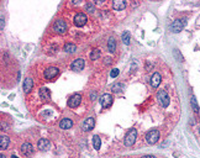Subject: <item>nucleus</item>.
<instances>
[{"label": "nucleus", "mask_w": 200, "mask_h": 158, "mask_svg": "<svg viewBox=\"0 0 200 158\" xmlns=\"http://www.w3.org/2000/svg\"><path fill=\"white\" fill-rule=\"evenodd\" d=\"M156 98H157V100L162 104L163 108H168V105L170 103V99H169V96H168V94H167L166 90H158Z\"/></svg>", "instance_id": "nucleus-1"}, {"label": "nucleus", "mask_w": 200, "mask_h": 158, "mask_svg": "<svg viewBox=\"0 0 200 158\" xmlns=\"http://www.w3.org/2000/svg\"><path fill=\"white\" fill-rule=\"evenodd\" d=\"M185 25H187V21H185L184 19H177V20H174L173 24L170 25V30H172V32L178 33L185 27Z\"/></svg>", "instance_id": "nucleus-2"}, {"label": "nucleus", "mask_w": 200, "mask_h": 158, "mask_svg": "<svg viewBox=\"0 0 200 158\" xmlns=\"http://www.w3.org/2000/svg\"><path fill=\"white\" fill-rule=\"evenodd\" d=\"M136 137H137V131L135 129H131L127 132V135L125 136V140H124L125 146H127V147L132 146L133 143H135V141H136Z\"/></svg>", "instance_id": "nucleus-3"}, {"label": "nucleus", "mask_w": 200, "mask_h": 158, "mask_svg": "<svg viewBox=\"0 0 200 158\" xmlns=\"http://www.w3.org/2000/svg\"><path fill=\"white\" fill-rule=\"evenodd\" d=\"M146 140L150 145H156L159 140V131L158 130H151L146 135Z\"/></svg>", "instance_id": "nucleus-4"}, {"label": "nucleus", "mask_w": 200, "mask_h": 158, "mask_svg": "<svg viewBox=\"0 0 200 158\" xmlns=\"http://www.w3.org/2000/svg\"><path fill=\"white\" fill-rule=\"evenodd\" d=\"M81 103V95L80 94H74V95H72L69 98L68 100V106L72 108V109H75L80 105Z\"/></svg>", "instance_id": "nucleus-5"}, {"label": "nucleus", "mask_w": 200, "mask_h": 158, "mask_svg": "<svg viewBox=\"0 0 200 158\" xmlns=\"http://www.w3.org/2000/svg\"><path fill=\"white\" fill-rule=\"evenodd\" d=\"M53 30L57 33H64L67 31V24L64 20H57L53 25Z\"/></svg>", "instance_id": "nucleus-6"}, {"label": "nucleus", "mask_w": 200, "mask_h": 158, "mask_svg": "<svg viewBox=\"0 0 200 158\" xmlns=\"http://www.w3.org/2000/svg\"><path fill=\"white\" fill-rule=\"evenodd\" d=\"M87 15L83 14V13H78L75 16H74V25L78 26V27H81V26L85 25V22H87Z\"/></svg>", "instance_id": "nucleus-7"}, {"label": "nucleus", "mask_w": 200, "mask_h": 158, "mask_svg": "<svg viewBox=\"0 0 200 158\" xmlns=\"http://www.w3.org/2000/svg\"><path fill=\"white\" fill-rule=\"evenodd\" d=\"M113 96L110 95V94H104V95L100 98V104H101V106L104 109H107L110 108L111 105H113Z\"/></svg>", "instance_id": "nucleus-8"}, {"label": "nucleus", "mask_w": 200, "mask_h": 158, "mask_svg": "<svg viewBox=\"0 0 200 158\" xmlns=\"http://www.w3.org/2000/svg\"><path fill=\"white\" fill-rule=\"evenodd\" d=\"M21 153L26 157H31L32 153H33V147L31 143H28V142H25L24 145L21 146Z\"/></svg>", "instance_id": "nucleus-9"}, {"label": "nucleus", "mask_w": 200, "mask_h": 158, "mask_svg": "<svg viewBox=\"0 0 200 158\" xmlns=\"http://www.w3.org/2000/svg\"><path fill=\"white\" fill-rule=\"evenodd\" d=\"M58 74V68L56 67H50L44 70V78L46 79H53L54 77H57Z\"/></svg>", "instance_id": "nucleus-10"}, {"label": "nucleus", "mask_w": 200, "mask_h": 158, "mask_svg": "<svg viewBox=\"0 0 200 158\" xmlns=\"http://www.w3.org/2000/svg\"><path fill=\"white\" fill-rule=\"evenodd\" d=\"M70 68H72V70H75V72H79V70H81V69L84 68V59L83 58L75 59V61L72 63Z\"/></svg>", "instance_id": "nucleus-11"}, {"label": "nucleus", "mask_w": 200, "mask_h": 158, "mask_svg": "<svg viewBox=\"0 0 200 158\" xmlns=\"http://www.w3.org/2000/svg\"><path fill=\"white\" fill-rule=\"evenodd\" d=\"M94 126H95V120L94 118H89L87 119L85 121L83 122V130L84 131H90L94 129Z\"/></svg>", "instance_id": "nucleus-12"}, {"label": "nucleus", "mask_w": 200, "mask_h": 158, "mask_svg": "<svg viewBox=\"0 0 200 158\" xmlns=\"http://www.w3.org/2000/svg\"><path fill=\"white\" fill-rule=\"evenodd\" d=\"M161 80H162V77H161V74L159 73H154L153 76H152L151 78V85H152V88H158V85L161 84Z\"/></svg>", "instance_id": "nucleus-13"}, {"label": "nucleus", "mask_w": 200, "mask_h": 158, "mask_svg": "<svg viewBox=\"0 0 200 158\" xmlns=\"http://www.w3.org/2000/svg\"><path fill=\"white\" fill-rule=\"evenodd\" d=\"M50 141L46 140V138H41V140L38 141V143H37V147H38V149H41V151H47L48 148H50Z\"/></svg>", "instance_id": "nucleus-14"}, {"label": "nucleus", "mask_w": 200, "mask_h": 158, "mask_svg": "<svg viewBox=\"0 0 200 158\" xmlns=\"http://www.w3.org/2000/svg\"><path fill=\"white\" fill-rule=\"evenodd\" d=\"M72 126H73V121L70 119H63V120H61V122H59V127L63 130H68Z\"/></svg>", "instance_id": "nucleus-15"}, {"label": "nucleus", "mask_w": 200, "mask_h": 158, "mask_svg": "<svg viewBox=\"0 0 200 158\" xmlns=\"http://www.w3.org/2000/svg\"><path fill=\"white\" fill-rule=\"evenodd\" d=\"M40 96H41V99L42 100H51V93H50V90H48L47 88H41L40 90Z\"/></svg>", "instance_id": "nucleus-16"}, {"label": "nucleus", "mask_w": 200, "mask_h": 158, "mask_svg": "<svg viewBox=\"0 0 200 158\" xmlns=\"http://www.w3.org/2000/svg\"><path fill=\"white\" fill-rule=\"evenodd\" d=\"M126 7V3L122 1V0H116V1L113 3V9L116 10V11H120V10H124Z\"/></svg>", "instance_id": "nucleus-17"}, {"label": "nucleus", "mask_w": 200, "mask_h": 158, "mask_svg": "<svg viewBox=\"0 0 200 158\" xmlns=\"http://www.w3.org/2000/svg\"><path fill=\"white\" fill-rule=\"evenodd\" d=\"M33 88V80L31 78H27L24 80V90L26 93H30V90Z\"/></svg>", "instance_id": "nucleus-18"}, {"label": "nucleus", "mask_w": 200, "mask_h": 158, "mask_svg": "<svg viewBox=\"0 0 200 158\" xmlns=\"http://www.w3.org/2000/svg\"><path fill=\"white\" fill-rule=\"evenodd\" d=\"M7 146H9V137L1 135V136H0V148H1V149H6Z\"/></svg>", "instance_id": "nucleus-19"}, {"label": "nucleus", "mask_w": 200, "mask_h": 158, "mask_svg": "<svg viewBox=\"0 0 200 158\" xmlns=\"http://www.w3.org/2000/svg\"><path fill=\"white\" fill-rule=\"evenodd\" d=\"M107 48H109V51L113 53L116 50V42H115V39L114 37H110L109 41H107Z\"/></svg>", "instance_id": "nucleus-20"}, {"label": "nucleus", "mask_w": 200, "mask_h": 158, "mask_svg": "<svg viewBox=\"0 0 200 158\" xmlns=\"http://www.w3.org/2000/svg\"><path fill=\"white\" fill-rule=\"evenodd\" d=\"M93 145H94V148L98 151L100 149V146H101V140H100L99 136H94L93 137Z\"/></svg>", "instance_id": "nucleus-21"}, {"label": "nucleus", "mask_w": 200, "mask_h": 158, "mask_svg": "<svg viewBox=\"0 0 200 158\" xmlns=\"http://www.w3.org/2000/svg\"><path fill=\"white\" fill-rule=\"evenodd\" d=\"M100 56H101V51H100V50H94L90 53V59H91V61H96V59L100 58Z\"/></svg>", "instance_id": "nucleus-22"}, {"label": "nucleus", "mask_w": 200, "mask_h": 158, "mask_svg": "<svg viewBox=\"0 0 200 158\" xmlns=\"http://www.w3.org/2000/svg\"><path fill=\"white\" fill-rule=\"evenodd\" d=\"M75 50H77L75 44H73V43H66V44H64V51H66V52L73 53V52H75Z\"/></svg>", "instance_id": "nucleus-23"}, {"label": "nucleus", "mask_w": 200, "mask_h": 158, "mask_svg": "<svg viewBox=\"0 0 200 158\" xmlns=\"http://www.w3.org/2000/svg\"><path fill=\"white\" fill-rule=\"evenodd\" d=\"M130 39H131V36H130V32L128 31H125L122 33V42L125 44H128L130 43Z\"/></svg>", "instance_id": "nucleus-24"}, {"label": "nucleus", "mask_w": 200, "mask_h": 158, "mask_svg": "<svg viewBox=\"0 0 200 158\" xmlns=\"http://www.w3.org/2000/svg\"><path fill=\"white\" fill-rule=\"evenodd\" d=\"M190 104H191V108H193V110H194L195 112H198V111H199V105H198V103H196V99H195V96H194V95L191 96Z\"/></svg>", "instance_id": "nucleus-25"}, {"label": "nucleus", "mask_w": 200, "mask_h": 158, "mask_svg": "<svg viewBox=\"0 0 200 158\" xmlns=\"http://www.w3.org/2000/svg\"><path fill=\"white\" fill-rule=\"evenodd\" d=\"M122 88H124V85H122V83H117V84H114L113 86H111V89H113V92H115V93L121 92Z\"/></svg>", "instance_id": "nucleus-26"}, {"label": "nucleus", "mask_w": 200, "mask_h": 158, "mask_svg": "<svg viewBox=\"0 0 200 158\" xmlns=\"http://www.w3.org/2000/svg\"><path fill=\"white\" fill-rule=\"evenodd\" d=\"M85 9H87V11H89V13H94L95 7L93 5V3H88L87 5H85Z\"/></svg>", "instance_id": "nucleus-27"}, {"label": "nucleus", "mask_w": 200, "mask_h": 158, "mask_svg": "<svg viewBox=\"0 0 200 158\" xmlns=\"http://www.w3.org/2000/svg\"><path fill=\"white\" fill-rule=\"evenodd\" d=\"M110 76L113 78H116L119 76V69H113V70H111V73H110Z\"/></svg>", "instance_id": "nucleus-28"}, {"label": "nucleus", "mask_w": 200, "mask_h": 158, "mask_svg": "<svg viewBox=\"0 0 200 158\" xmlns=\"http://www.w3.org/2000/svg\"><path fill=\"white\" fill-rule=\"evenodd\" d=\"M0 21H1V26H0V29L3 30L4 29V17L3 16H1V19H0Z\"/></svg>", "instance_id": "nucleus-29"}, {"label": "nucleus", "mask_w": 200, "mask_h": 158, "mask_svg": "<svg viewBox=\"0 0 200 158\" xmlns=\"http://www.w3.org/2000/svg\"><path fill=\"white\" fill-rule=\"evenodd\" d=\"M90 98H91V99H95V98H96V93H93Z\"/></svg>", "instance_id": "nucleus-30"}, {"label": "nucleus", "mask_w": 200, "mask_h": 158, "mask_svg": "<svg viewBox=\"0 0 200 158\" xmlns=\"http://www.w3.org/2000/svg\"><path fill=\"white\" fill-rule=\"evenodd\" d=\"M142 158H154L153 156H143Z\"/></svg>", "instance_id": "nucleus-31"}, {"label": "nucleus", "mask_w": 200, "mask_h": 158, "mask_svg": "<svg viewBox=\"0 0 200 158\" xmlns=\"http://www.w3.org/2000/svg\"><path fill=\"white\" fill-rule=\"evenodd\" d=\"M0 158H5V156H4V155H0Z\"/></svg>", "instance_id": "nucleus-32"}, {"label": "nucleus", "mask_w": 200, "mask_h": 158, "mask_svg": "<svg viewBox=\"0 0 200 158\" xmlns=\"http://www.w3.org/2000/svg\"><path fill=\"white\" fill-rule=\"evenodd\" d=\"M11 158H17L16 156H11Z\"/></svg>", "instance_id": "nucleus-33"}, {"label": "nucleus", "mask_w": 200, "mask_h": 158, "mask_svg": "<svg viewBox=\"0 0 200 158\" xmlns=\"http://www.w3.org/2000/svg\"><path fill=\"white\" fill-rule=\"evenodd\" d=\"M199 132H200V130H199Z\"/></svg>", "instance_id": "nucleus-34"}]
</instances>
